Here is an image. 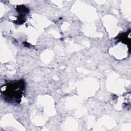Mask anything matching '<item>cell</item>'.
Masks as SVG:
<instances>
[{"label":"cell","instance_id":"obj_1","mask_svg":"<svg viewBox=\"0 0 131 131\" xmlns=\"http://www.w3.org/2000/svg\"><path fill=\"white\" fill-rule=\"evenodd\" d=\"M24 88V82L21 80L12 81L2 86V97L4 100L16 103L17 100L21 97Z\"/></svg>","mask_w":131,"mask_h":131}]
</instances>
